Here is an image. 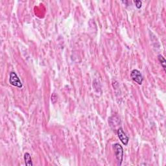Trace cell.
<instances>
[{
	"mask_svg": "<svg viewBox=\"0 0 166 166\" xmlns=\"http://www.w3.org/2000/svg\"><path fill=\"white\" fill-rule=\"evenodd\" d=\"M131 77L132 79L138 84L141 85L143 83V77L141 72L138 69H133L131 73Z\"/></svg>",
	"mask_w": 166,
	"mask_h": 166,
	"instance_id": "3",
	"label": "cell"
},
{
	"mask_svg": "<svg viewBox=\"0 0 166 166\" xmlns=\"http://www.w3.org/2000/svg\"><path fill=\"white\" fill-rule=\"evenodd\" d=\"M113 149L115 153L116 158L117 159V164L119 165H121L122 164L123 158V149L122 146L119 143H115L112 146Z\"/></svg>",
	"mask_w": 166,
	"mask_h": 166,
	"instance_id": "1",
	"label": "cell"
},
{
	"mask_svg": "<svg viewBox=\"0 0 166 166\" xmlns=\"http://www.w3.org/2000/svg\"><path fill=\"white\" fill-rule=\"evenodd\" d=\"M24 160L25 162V165L27 166H32V159L31 156L30 155V154L28 153H26L24 155Z\"/></svg>",
	"mask_w": 166,
	"mask_h": 166,
	"instance_id": "5",
	"label": "cell"
},
{
	"mask_svg": "<svg viewBox=\"0 0 166 166\" xmlns=\"http://www.w3.org/2000/svg\"><path fill=\"white\" fill-rule=\"evenodd\" d=\"M117 136H118L119 140L123 143V144H124L125 146H126V145H127L129 143V138L128 136L126 135L124 131H123V128L121 127L119 128L118 130H117Z\"/></svg>",
	"mask_w": 166,
	"mask_h": 166,
	"instance_id": "4",
	"label": "cell"
},
{
	"mask_svg": "<svg viewBox=\"0 0 166 166\" xmlns=\"http://www.w3.org/2000/svg\"><path fill=\"white\" fill-rule=\"evenodd\" d=\"M9 83L11 85L18 87V88H22L23 86L20 78L18 76L17 74L14 71H11L10 73Z\"/></svg>",
	"mask_w": 166,
	"mask_h": 166,
	"instance_id": "2",
	"label": "cell"
},
{
	"mask_svg": "<svg viewBox=\"0 0 166 166\" xmlns=\"http://www.w3.org/2000/svg\"><path fill=\"white\" fill-rule=\"evenodd\" d=\"M134 4H136V7L138 8H140L141 7V5H142V2L140 0H136V1H134Z\"/></svg>",
	"mask_w": 166,
	"mask_h": 166,
	"instance_id": "7",
	"label": "cell"
},
{
	"mask_svg": "<svg viewBox=\"0 0 166 166\" xmlns=\"http://www.w3.org/2000/svg\"><path fill=\"white\" fill-rule=\"evenodd\" d=\"M158 60H159V62H160V64L162 65V66L163 67V68H164V71L165 72V68H166V60L165 59V58L164 57H163L162 55H159L158 56Z\"/></svg>",
	"mask_w": 166,
	"mask_h": 166,
	"instance_id": "6",
	"label": "cell"
},
{
	"mask_svg": "<svg viewBox=\"0 0 166 166\" xmlns=\"http://www.w3.org/2000/svg\"><path fill=\"white\" fill-rule=\"evenodd\" d=\"M57 101V95L55 93H53V95H51V101H52L53 103H55Z\"/></svg>",
	"mask_w": 166,
	"mask_h": 166,
	"instance_id": "8",
	"label": "cell"
}]
</instances>
